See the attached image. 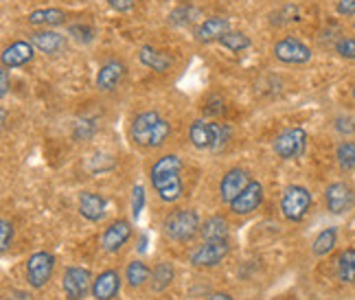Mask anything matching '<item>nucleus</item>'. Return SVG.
Wrapping results in <instances>:
<instances>
[{
    "label": "nucleus",
    "mask_w": 355,
    "mask_h": 300,
    "mask_svg": "<svg viewBox=\"0 0 355 300\" xmlns=\"http://www.w3.org/2000/svg\"><path fill=\"white\" fill-rule=\"evenodd\" d=\"M182 158L175 154L160 156L152 169H149V182H152L156 195L165 204H175L184 195V184H182Z\"/></svg>",
    "instance_id": "f257e3e1"
},
{
    "label": "nucleus",
    "mask_w": 355,
    "mask_h": 300,
    "mask_svg": "<svg viewBox=\"0 0 355 300\" xmlns=\"http://www.w3.org/2000/svg\"><path fill=\"white\" fill-rule=\"evenodd\" d=\"M130 136L134 145L143 149H158L169 141L171 123L165 116H160L156 110H145L132 118Z\"/></svg>",
    "instance_id": "f03ea898"
},
{
    "label": "nucleus",
    "mask_w": 355,
    "mask_h": 300,
    "mask_svg": "<svg viewBox=\"0 0 355 300\" xmlns=\"http://www.w3.org/2000/svg\"><path fill=\"white\" fill-rule=\"evenodd\" d=\"M230 130L224 123H211L198 118L191 123L189 127V141L196 149H207V152H220V149L228 143Z\"/></svg>",
    "instance_id": "7ed1b4c3"
},
{
    "label": "nucleus",
    "mask_w": 355,
    "mask_h": 300,
    "mask_svg": "<svg viewBox=\"0 0 355 300\" xmlns=\"http://www.w3.org/2000/svg\"><path fill=\"white\" fill-rule=\"evenodd\" d=\"M200 215L193 209H178L169 213L162 222V233H165L171 241L187 243L196 235H200Z\"/></svg>",
    "instance_id": "20e7f679"
},
{
    "label": "nucleus",
    "mask_w": 355,
    "mask_h": 300,
    "mask_svg": "<svg viewBox=\"0 0 355 300\" xmlns=\"http://www.w3.org/2000/svg\"><path fill=\"white\" fill-rule=\"evenodd\" d=\"M311 209V193L300 184H292L281 195V213L288 222H303Z\"/></svg>",
    "instance_id": "39448f33"
},
{
    "label": "nucleus",
    "mask_w": 355,
    "mask_h": 300,
    "mask_svg": "<svg viewBox=\"0 0 355 300\" xmlns=\"http://www.w3.org/2000/svg\"><path fill=\"white\" fill-rule=\"evenodd\" d=\"M275 154L283 160H296L307 149V132L303 127H290L275 139Z\"/></svg>",
    "instance_id": "423d86ee"
},
{
    "label": "nucleus",
    "mask_w": 355,
    "mask_h": 300,
    "mask_svg": "<svg viewBox=\"0 0 355 300\" xmlns=\"http://www.w3.org/2000/svg\"><path fill=\"white\" fill-rule=\"evenodd\" d=\"M53 270H55V256L44 250L35 252L29 256V261H26V283H29L33 290H42L51 281Z\"/></svg>",
    "instance_id": "0eeeda50"
},
{
    "label": "nucleus",
    "mask_w": 355,
    "mask_h": 300,
    "mask_svg": "<svg viewBox=\"0 0 355 300\" xmlns=\"http://www.w3.org/2000/svg\"><path fill=\"white\" fill-rule=\"evenodd\" d=\"M62 290L68 300H84L92 290V276L86 267L73 265L64 272L62 279Z\"/></svg>",
    "instance_id": "6e6552de"
},
{
    "label": "nucleus",
    "mask_w": 355,
    "mask_h": 300,
    "mask_svg": "<svg viewBox=\"0 0 355 300\" xmlns=\"http://www.w3.org/2000/svg\"><path fill=\"white\" fill-rule=\"evenodd\" d=\"M230 252L228 239L220 241H204L202 245L191 252V265L193 267H215L220 265Z\"/></svg>",
    "instance_id": "1a4fd4ad"
},
{
    "label": "nucleus",
    "mask_w": 355,
    "mask_h": 300,
    "mask_svg": "<svg viewBox=\"0 0 355 300\" xmlns=\"http://www.w3.org/2000/svg\"><path fill=\"white\" fill-rule=\"evenodd\" d=\"M311 48L300 42L298 37H283L275 44V58L281 64H288V66H300V64H307L311 62Z\"/></svg>",
    "instance_id": "9d476101"
},
{
    "label": "nucleus",
    "mask_w": 355,
    "mask_h": 300,
    "mask_svg": "<svg viewBox=\"0 0 355 300\" xmlns=\"http://www.w3.org/2000/svg\"><path fill=\"white\" fill-rule=\"evenodd\" d=\"M327 211L334 215H345L355 209V191L347 182H331L324 188Z\"/></svg>",
    "instance_id": "9b49d317"
},
{
    "label": "nucleus",
    "mask_w": 355,
    "mask_h": 300,
    "mask_svg": "<svg viewBox=\"0 0 355 300\" xmlns=\"http://www.w3.org/2000/svg\"><path fill=\"white\" fill-rule=\"evenodd\" d=\"M128 73V66L121 60H107L97 71V88L99 92H116Z\"/></svg>",
    "instance_id": "f8f14e48"
},
{
    "label": "nucleus",
    "mask_w": 355,
    "mask_h": 300,
    "mask_svg": "<svg viewBox=\"0 0 355 300\" xmlns=\"http://www.w3.org/2000/svg\"><path fill=\"white\" fill-rule=\"evenodd\" d=\"M250 182H252V180H250V175H248V171H245V169H241V167L228 169V171L224 173L222 182H220V200L230 206V204L235 202V197H237Z\"/></svg>",
    "instance_id": "ddd939ff"
},
{
    "label": "nucleus",
    "mask_w": 355,
    "mask_h": 300,
    "mask_svg": "<svg viewBox=\"0 0 355 300\" xmlns=\"http://www.w3.org/2000/svg\"><path fill=\"white\" fill-rule=\"evenodd\" d=\"M261 202H263V186L261 182H257L252 180L248 186H245L241 193L235 197V202L230 204V211H233V215H239V217H245V215H250L254 213L259 206H261Z\"/></svg>",
    "instance_id": "4468645a"
},
{
    "label": "nucleus",
    "mask_w": 355,
    "mask_h": 300,
    "mask_svg": "<svg viewBox=\"0 0 355 300\" xmlns=\"http://www.w3.org/2000/svg\"><path fill=\"white\" fill-rule=\"evenodd\" d=\"M132 237V224L128 220H114L112 224H107V228L101 235V248L105 252H119Z\"/></svg>",
    "instance_id": "2eb2a0df"
},
{
    "label": "nucleus",
    "mask_w": 355,
    "mask_h": 300,
    "mask_svg": "<svg viewBox=\"0 0 355 300\" xmlns=\"http://www.w3.org/2000/svg\"><path fill=\"white\" fill-rule=\"evenodd\" d=\"M31 44H33L40 53H44V55H49V58H58V55H62V53L66 51L68 39H66L64 33L42 29V31L31 33Z\"/></svg>",
    "instance_id": "dca6fc26"
},
{
    "label": "nucleus",
    "mask_w": 355,
    "mask_h": 300,
    "mask_svg": "<svg viewBox=\"0 0 355 300\" xmlns=\"http://www.w3.org/2000/svg\"><path fill=\"white\" fill-rule=\"evenodd\" d=\"M230 31V20L222 16H211L207 20H202L196 29V42L200 44H211V42H220V39Z\"/></svg>",
    "instance_id": "f3484780"
},
{
    "label": "nucleus",
    "mask_w": 355,
    "mask_h": 300,
    "mask_svg": "<svg viewBox=\"0 0 355 300\" xmlns=\"http://www.w3.org/2000/svg\"><path fill=\"white\" fill-rule=\"evenodd\" d=\"M121 292V274L116 270H105L92 281L90 296L94 300H114Z\"/></svg>",
    "instance_id": "a211bd4d"
},
{
    "label": "nucleus",
    "mask_w": 355,
    "mask_h": 300,
    "mask_svg": "<svg viewBox=\"0 0 355 300\" xmlns=\"http://www.w3.org/2000/svg\"><path fill=\"white\" fill-rule=\"evenodd\" d=\"M105 200L103 195L94 193V191H84L79 195V213L81 217H86L88 222H101L105 217Z\"/></svg>",
    "instance_id": "6ab92c4d"
},
{
    "label": "nucleus",
    "mask_w": 355,
    "mask_h": 300,
    "mask_svg": "<svg viewBox=\"0 0 355 300\" xmlns=\"http://www.w3.org/2000/svg\"><path fill=\"white\" fill-rule=\"evenodd\" d=\"M33 60V44L24 42V39H18V42L9 44L3 51V66L5 68H20L26 66Z\"/></svg>",
    "instance_id": "aec40b11"
},
{
    "label": "nucleus",
    "mask_w": 355,
    "mask_h": 300,
    "mask_svg": "<svg viewBox=\"0 0 355 300\" xmlns=\"http://www.w3.org/2000/svg\"><path fill=\"white\" fill-rule=\"evenodd\" d=\"M139 60H141L143 66L152 68L154 73H167V71H171V68H173V60L167 55L165 51H158V48L149 46V44L147 46H141Z\"/></svg>",
    "instance_id": "412c9836"
},
{
    "label": "nucleus",
    "mask_w": 355,
    "mask_h": 300,
    "mask_svg": "<svg viewBox=\"0 0 355 300\" xmlns=\"http://www.w3.org/2000/svg\"><path fill=\"white\" fill-rule=\"evenodd\" d=\"M26 22L33 24V26H60L66 22V13L62 9H55V7H46V9H35L31 11L29 16H26Z\"/></svg>",
    "instance_id": "4be33fe9"
},
{
    "label": "nucleus",
    "mask_w": 355,
    "mask_h": 300,
    "mask_svg": "<svg viewBox=\"0 0 355 300\" xmlns=\"http://www.w3.org/2000/svg\"><path fill=\"white\" fill-rule=\"evenodd\" d=\"M228 222L220 215H213L209 220H204L200 226V237L204 241H220V239H228Z\"/></svg>",
    "instance_id": "5701e85b"
},
{
    "label": "nucleus",
    "mask_w": 355,
    "mask_h": 300,
    "mask_svg": "<svg viewBox=\"0 0 355 300\" xmlns=\"http://www.w3.org/2000/svg\"><path fill=\"white\" fill-rule=\"evenodd\" d=\"M336 274L338 281L345 285L355 283V248H347L338 254L336 258Z\"/></svg>",
    "instance_id": "b1692460"
},
{
    "label": "nucleus",
    "mask_w": 355,
    "mask_h": 300,
    "mask_svg": "<svg viewBox=\"0 0 355 300\" xmlns=\"http://www.w3.org/2000/svg\"><path fill=\"white\" fill-rule=\"evenodd\" d=\"M149 279H152V267H149L147 263H143V261L128 263V267H125V281H128V285H130L132 290L143 288V285Z\"/></svg>",
    "instance_id": "393cba45"
},
{
    "label": "nucleus",
    "mask_w": 355,
    "mask_h": 300,
    "mask_svg": "<svg viewBox=\"0 0 355 300\" xmlns=\"http://www.w3.org/2000/svg\"><path fill=\"white\" fill-rule=\"evenodd\" d=\"M175 270L169 261H160L156 263V267L152 270V290L154 292H165L169 285L173 283Z\"/></svg>",
    "instance_id": "a878e982"
},
{
    "label": "nucleus",
    "mask_w": 355,
    "mask_h": 300,
    "mask_svg": "<svg viewBox=\"0 0 355 300\" xmlns=\"http://www.w3.org/2000/svg\"><path fill=\"white\" fill-rule=\"evenodd\" d=\"M336 241H338V230L336 228H324L322 233H318L316 239H313L311 252L316 256H327L336 248Z\"/></svg>",
    "instance_id": "bb28decb"
},
{
    "label": "nucleus",
    "mask_w": 355,
    "mask_h": 300,
    "mask_svg": "<svg viewBox=\"0 0 355 300\" xmlns=\"http://www.w3.org/2000/svg\"><path fill=\"white\" fill-rule=\"evenodd\" d=\"M336 160L343 171L355 169V141H343L336 147Z\"/></svg>",
    "instance_id": "cd10ccee"
},
{
    "label": "nucleus",
    "mask_w": 355,
    "mask_h": 300,
    "mask_svg": "<svg viewBox=\"0 0 355 300\" xmlns=\"http://www.w3.org/2000/svg\"><path fill=\"white\" fill-rule=\"evenodd\" d=\"M220 44L228 51H233V53H239L243 48H248L250 46V37L241 33V31H228L222 39H220Z\"/></svg>",
    "instance_id": "c85d7f7f"
},
{
    "label": "nucleus",
    "mask_w": 355,
    "mask_h": 300,
    "mask_svg": "<svg viewBox=\"0 0 355 300\" xmlns=\"http://www.w3.org/2000/svg\"><path fill=\"white\" fill-rule=\"evenodd\" d=\"M68 35L73 39H77L79 44H90L94 39V29L90 24H84V22H77V24H71L68 26Z\"/></svg>",
    "instance_id": "c756f323"
},
{
    "label": "nucleus",
    "mask_w": 355,
    "mask_h": 300,
    "mask_svg": "<svg viewBox=\"0 0 355 300\" xmlns=\"http://www.w3.org/2000/svg\"><path fill=\"white\" fill-rule=\"evenodd\" d=\"M336 53L347 62H355V37L353 35H343L336 42Z\"/></svg>",
    "instance_id": "7c9ffc66"
},
{
    "label": "nucleus",
    "mask_w": 355,
    "mask_h": 300,
    "mask_svg": "<svg viewBox=\"0 0 355 300\" xmlns=\"http://www.w3.org/2000/svg\"><path fill=\"white\" fill-rule=\"evenodd\" d=\"M97 132V125H94V121H88V118H81L79 123H75V139L77 141H88L94 136Z\"/></svg>",
    "instance_id": "2f4dec72"
},
{
    "label": "nucleus",
    "mask_w": 355,
    "mask_h": 300,
    "mask_svg": "<svg viewBox=\"0 0 355 300\" xmlns=\"http://www.w3.org/2000/svg\"><path fill=\"white\" fill-rule=\"evenodd\" d=\"M143 206H145V188L143 186H134V191H132V215H134V222L139 220Z\"/></svg>",
    "instance_id": "473e14b6"
},
{
    "label": "nucleus",
    "mask_w": 355,
    "mask_h": 300,
    "mask_svg": "<svg viewBox=\"0 0 355 300\" xmlns=\"http://www.w3.org/2000/svg\"><path fill=\"white\" fill-rule=\"evenodd\" d=\"M13 241V224L9 220L0 222V250H7Z\"/></svg>",
    "instance_id": "72a5a7b5"
},
{
    "label": "nucleus",
    "mask_w": 355,
    "mask_h": 300,
    "mask_svg": "<svg viewBox=\"0 0 355 300\" xmlns=\"http://www.w3.org/2000/svg\"><path fill=\"white\" fill-rule=\"evenodd\" d=\"M334 125L340 134H355V118L353 116H338Z\"/></svg>",
    "instance_id": "f704fd0d"
},
{
    "label": "nucleus",
    "mask_w": 355,
    "mask_h": 300,
    "mask_svg": "<svg viewBox=\"0 0 355 300\" xmlns=\"http://www.w3.org/2000/svg\"><path fill=\"white\" fill-rule=\"evenodd\" d=\"M336 11L345 18L355 16V0H336Z\"/></svg>",
    "instance_id": "c9c22d12"
},
{
    "label": "nucleus",
    "mask_w": 355,
    "mask_h": 300,
    "mask_svg": "<svg viewBox=\"0 0 355 300\" xmlns=\"http://www.w3.org/2000/svg\"><path fill=\"white\" fill-rule=\"evenodd\" d=\"M107 5H110L114 11H121V13H125V11H132L134 9V0H105Z\"/></svg>",
    "instance_id": "e433bc0d"
},
{
    "label": "nucleus",
    "mask_w": 355,
    "mask_h": 300,
    "mask_svg": "<svg viewBox=\"0 0 355 300\" xmlns=\"http://www.w3.org/2000/svg\"><path fill=\"white\" fill-rule=\"evenodd\" d=\"M9 68H5L3 66V71H0V75H3V81H0V86H3V88H0V92H3V97H5V94H7V90H9Z\"/></svg>",
    "instance_id": "4c0bfd02"
},
{
    "label": "nucleus",
    "mask_w": 355,
    "mask_h": 300,
    "mask_svg": "<svg viewBox=\"0 0 355 300\" xmlns=\"http://www.w3.org/2000/svg\"><path fill=\"white\" fill-rule=\"evenodd\" d=\"M207 300H233V296L226 294V292H215V294H211Z\"/></svg>",
    "instance_id": "58836bf2"
},
{
    "label": "nucleus",
    "mask_w": 355,
    "mask_h": 300,
    "mask_svg": "<svg viewBox=\"0 0 355 300\" xmlns=\"http://www.w3.org/2000/svg\"><path fill=\"white\" fill-rule=\"evenodd\" d=\"M351 97H353V101H355V88H353V92H351Z\"/></svg>",
    "instance_id": "ea45409f"
},
{
    "label": "nucleus",
    "mask_w": 355,
    "mask_h": 300,
    "mask_svg": "<svg viewBox=\"0 0 355 300\" xmlns=\"http://www.w3.org/2000/svg\"><path fill=\"white\" fill-rule=\"evenodd\" d=\"M353 29H355V20H353Z\"/></svg>",
    "instance_id": "a19ab883"
}]
</instances>
